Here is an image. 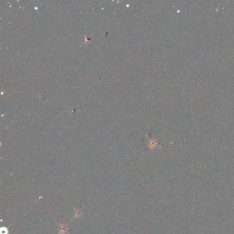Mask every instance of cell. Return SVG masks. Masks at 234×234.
<instances>
[{
  "label": "cell",
  "instance_id": "1",
  "mask_svg": "<svg viewBox=\"0 0 234 234\" xmlns=\"http://www.w3.org/2000/svg\"><path fill=\"white\" fill-rule=\"evenodd\" d=\"M0 232H1L0 234H8V230L6 227H1Z\"/></svg>",
  "mask_w": 234,
  "mask_h": 234
}]
</instances>
